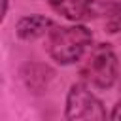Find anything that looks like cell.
Returning a JSON list of instances; mask_svg holds the SVG:
<instances>
[{"mask_svg": "<svg viewBox=\"0 0 121 121\" xmlns=\"http://www.w3.org/2000/svg\"><path fill=\"white\" fill-rule=\"evenodd\" d=\"M66 117L68 119H104L106 112L102 102L91 93L85 83H76L70 87L66 96Z\"/></svg>", "mask_w": 121, "mask_h": 121, "instance_id": "obj_3", "label": "cell"}, {"mask_svg": "<svg viewBox=\"0 0 121 121\" xmlns=\"http://www.w3.org/2000/svg\"><path fill=\"white\" fill-rule=\"evenodd\" d=\"M112 119H121V100L115 104V108L112 112Z\"/></svg>", "mask_w": 121, "mask_h": 121, "instance_id": "obj_7", "label": "cell"}, {"mask_svg": "<svg viewBox=\"0 0 121 121\" xmlns=\"http://www.w3.org/2000/svg\"><path fill=\"white\" fill-rule=\"evenodd\" d=\"M81 76L87 85L96 89H108L117 79V57L108 43L89 47L81 66Z\"/></svg>", "mask_w": 121, "mask_h": 121, "instance_id": "obj_2", "label": "cell"}, {"mask_svg": "<svg viewBox=\"0 0 121 121\" xmlns=\"http://www.w3.org/2000/svg\"><path fill=\"white\" fill-rule=\"evenodd\" d=\"M51 26H53L51 19H47L43 15H28L17 23V36L23 40H34L45 32H51L49 30Z\"/></svg>", "mask_w": 121, "mask_h": 121, "instance_id": "obj_5", "label": "cell"}, {"mask_svg": "<svg viewBox=\"0 0 121 121\" xmlns=\"http://www.w3.org/2000/svg\"><path fill=\"white\" fill-rule=\"evenodd\" d=\"M47 4L62 17L70 21H83L93 13L91 0H47Z\"/></svg>", "mask_w": 121, "mask_h": 121, "instance_id": "obj_4", "label": "cell"}, {"mask_svg": "<svg viewBox=\"0 0 121 121\" xmlns=\"http://www.w3.org/2000/svg\"><path fill=\"white\" fill-rule=\"evenodd\" d=\"M104 25H106L108 32H112V34L121 32V4H117V2H110V4L106 6Z\"/></svg>", "mask_w": 121, "mask_h": 121, "instance_id": "obj_6", "label": "cell"}, {"mask_svg": "<svg viewBox=\"0 0 121 121\" xmlns=\"http://www.w3.org/2000/svg\"><path fill=\"white\" fill-rule=\"evenodd\" d=\"M91 47V32L85 26H55L49 32L47 51L60 64L79 60Z\"/></svg>", "mask_w": 121, "mask_h": 121, "instance_id": "obj_1", "label": "cell"}]
</instances>
